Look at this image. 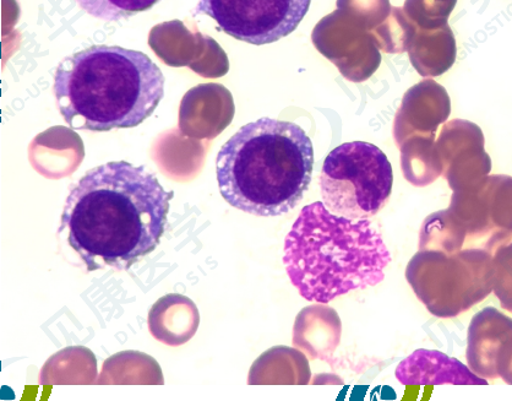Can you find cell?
I'll return each mask as SVG.
<instances>
[{
    "label": "cell",
    "mask_w": 512,
    "mask_h": 401,
    "mask_svg": "<svg viewBox=\"0 0 512 401\" xmlns=\"http://www.w3.org/2000/svg\"><path fill=\"white\" fill-rule=\"evenodd\" d=\"M441 143L450 155L448 180L456 192L478 186L490 175L492 160L484 150V134L477 124L455 121L448 124Z\"/></svg>",
    "instance_id": "9"
},
{
    "label": "cell",
    "mask_w": 512,
    "mask_h": 401,
    "mask_svg": "<svg viewBox=\"0 0 512 401\" xmlns=\"http://www.w3.org/2000/svg\"><path fill=\"white\" fill-rule=\"evenodd\" d=\"M396 377L405 386H435V384H478L487 386L486 378L478 377L470 367L451 359L440 351L417 350L403 360Z\"/></svg>",
    "instance_id": "11"
},
{
    "label": "cell",
    "mask_w": 512,
    "mask_h": 401,
    "mask_svg": "<svg viewBox=\"0 0 512 401\" xmlns=\"http://www.w3.org/2000/svg\"><path fill=\"white\" fill-rule=\"evenodd\" d=\"M498 375L504 382L512 384V338L506 343L499 356Z\"/></svg>",
    "instance_id": "17"
},
{
    "label": "cell",
    "mask_w": 512,
    "mask_h": 401,
    "mask_svg": "<svg viewBox=\"0 0 512 401\" xmlns=\"http://www.w3.org/2000/svg\"><path fill=\"white\" fill-rule=\"evenodd\" d=\"M511 338L512 318L505 316L497 308H484L472 318L468 328V366L478 377L499 378V356Z\"/></svg>",
    "instance_id": "10"
},
{
    "label": "cell",
    "mask_w": 512,
    "mask_h": 401,
    "mask_svg": "<svg viewBox=\"0 0 512 401\" xmlns=\"http://www.w3.org/2000/svg\"><path fill=\"white\" fill-rule=\"evenodd\" d=\"M411 62L424 77H437L456 61V40L449 25L426 30L416 25L410 46Z\"/></svg>",
    "instance_id": "12"
},
{
    "label": "cell",
    "mask_w": 512,
    "mask_h": 401,
    "mask_svg": "<svg viewBox=\"0 0 512 401\" xmlns=\"http://www.w3.org/2000/svg\"><path fill=\"white\" fill-rule=\"evenodd\" d=\"M172 198L145 167L107 162L72 188L59 233L68 231L87 272L129 270L160 246Z\"/></svg>",
    "instance_id": "1"
},
{
    "label": "cell",
    "mask_w": 512,
    "mask_h": 401,
    "mask_svg": "<svg viewBox=\"0 0 512 401\" xmlns=\"http://www.w3.org/2000/svg\"><path fill=\"white\" fill-rule=\"evenodd\" d=\"M79 7L92 18L121 21L154 8L161 0H75Z\"/></svg>",
    "instance_id": "14"
},
{
    "label": "cell",
    "mask_w": 512,
    "mask_h": 401,
    "mask_svg": "<svg viewBox=\"0 0 512 401\" xmlns=\"http://www.w3.org/2000/svg\"><path fill=\"white\" fill-rule=\"evenodd\" d=\"M457 0H406V15L421 29L434 30L448 25Z\"/></svg>",
    "instance_id": "15"
},
{
    "label": "cell",
    "mask_w": 512,
    "mask_h": 401,
    "mask_svg": "<svg viewBox=\"0 0 512 401\" xmlns=\"http://www.w3.org/2000/svg\"><path fill=\"white\" fill-rule=\"evenodd\" d=\"M165 77L145 53L91 46L59 63L53 92L75 130L110 132L140 126L165 96Z\"/></svg>",
    "instance_id": "2"
},
{
    "label": "cell",
    "mask_w": 512,
    "mask_h": 401,
    "mask_svg": "<svg viewBox=\"0 0 512 401\" xmlns=\"http://www.w3.org/2000/svg\"><path fill=\"white\" fill-rule=\"evenodd\" d=\"M452 215L466 231V247L495 253L512 240V177L488 176L478 186L456 192Z\"/></svg>",
    "instance_id": "8"
},
{
    "label": "cell",
    "mask_w": 512,
    "mask_h": 401,
    "mask_svg": "<svg viewBox=\"0 0 512 401\" xmlns=\"http://www.w3.org/2000/svg\"><path fill=\"white\" fill-rule=\"evenodd\" d=\"M391 254L369 220L331 214L323 202L302 209L285 241L288 276L310 302L326 303L384 280Z\"/></svg>",
    "instance_id": "4"
},
{
    "label": "cell",
    "mask_w": 512,
    "mask_h": 401,
    "mask_svg": "<svg viewBox=\"0 0 512 401\" xmlns=\"http://www.w3.org/2000/svg\"><path fill=\"white\" fill-rule=\"evenodd\" d=\"M312 0H199L194 15H208L217 29L250 45H270L291 35Z\"/></svg>",
    "instance_id": "7"
},
{
    "label": "cell",
    "mask_w": 512,
    "mask_h": 401,
    "mask_svg": "<svg viewBox=\"0 0 512 401\" xmlns=\"http://www.w3.org/2000/svg\"><path fill=\"white\" fill-rule=\"evenodd\" d=\"M493 291L501 307L512 313V243L494 253Z\"/></svg>",
    "instance_id": "16"
},
{
    "label": "cell",
    "mask_w": 512,
    "mask_h": 401,
    "mask_svg": "<svg viewBox=\"0 0 512 401\" xmlns=\"http://www.w3.org/2000/svg\"><path fill=\"white\" fill-rule=\"evenodd\" d=\"M449 113L450 101L445 90L433 81H426L408 91L397 118L396 132L407 126L435 130Z\"/></svg>",
    "instance_id": "13"
},
{
    "label": "cell",
    "mask_w": 512,
    "mask_h": 401,
    "mask_svg": "<svg viewBox=\"0 0 512 401\" xmlns=\"http://www.w3.org/2000/svg\"><path fill=\"white\" fill-rule=\"evenodd\" d=\"M313 169V144L304 129L268 117L245 124L216 159L223 199L261 218L296 208L312 182Z\"/></svg>",
    "instance_id": "3"
},
{
    "label": "cell",
    "mask_w": 512,
    "mask_h": 401,
    "mask_svg": "<svg viewBox=\"0 0 512 401\" xmlns=\"http://www.w3.org/2000/svg\"><path fill=\"white\" fill-rule=\"evenodd\" d=\"M394 184L392 166L378 146L352 142L326 156L320 173L321 198L331 214L369 220L388 203Z\"/></svg>",
    "instance_id": "6"
},
{
    "label": "cell",
    "mask_w": 512,
    "mask_h": 401,
    "mask_svg": "<svg viewBox=\"0 0 512 401\" xmlns=\"http://www.w3.org/2000/svg\"><path fill=\"white\" fill-rule=\"evenodd\" d=\"M494 254L481 248L456 253L424 249L411 259L407 280L428 311L439 318L460 316L493 291Z\"/></svg>",
    "instance_id": "5"
}]
</instances>
